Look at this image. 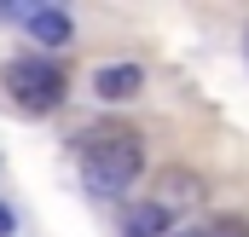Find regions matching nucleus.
<instances>
[{"instance_id": "nucleus-1", "label": "nucleus", "mask_w": 249, "mask_h": 237, "mask_svg": "<svg viewBox=\"0 0 249 237\" xmlns=\"http://www.w3.org/2000/svg\"><path fill=\"white\" fill-rule=\"evenodd\" d=\"M145 168V145L133 127H87L81 133V179L93 197H122Z\"/></svg>"}, {"instance_id": "nucleus-2", "label": "nucleus", "mask_w": 249, "mask_h": 237, "mask_svg": "<svg viewBox=\"0 0 249 237\" xmlns=\"http://www.w3.org/2000/svg\"><path fill=\"white\" fill-rule=\"evenodd\" d=\"M6 87H12V99L23 110H58L64 104V69L53 58H41V52L6 64Z\"/></svg>"}, {"instance_id": "nucleus-3", "label": "nucleus", "mask_w": 249, "mask_h": 237, "mask_svg": "<svg viewBox=\"0 0 249 237\" xmlns=\"http://www.w3.org/2000/svg\"><path fill=\"white\" fill-rule=\"evenodd\" d=\"M139 87H145V69H139V64H105V69L93 75V93H99L105 104H127V99H139Z\"/></svg>"}, {"instance_id": "nucleus-4", "label": "nucleus", "mask_w": 249, "mask_h": 237, "mask_svg": "<svg viewBox=\"0 0 249 237\" xmlns=\"http://www.w3.org/2000/svg\"><path fill=\"white\" fill-rule=\"evenodd\" d=\"M23 29L41 41V47H70V35H75V23L64 17L58 6H29V17H23Z\"/></svg>"}, {"instance_id": "nucleus-5", "label": "nucleus", "mask_w": 249, "mask_h": 237, "mask_svg": "<svg viewBox=\"0 0 249 237\" xmlns=\"http://www.w3.org/2000/svg\"><path fill=\"white\" fill-rule=\"evenodd\" d=\"M122 237H168V208H157V203H139V208H127Z\"/></svg>"}, {"instance_id": "nucleus-6", "label": "nucleus", "mask_w": 249, "mask_h": 237, "mask_svg": "<svg viewBox=\"0 0 249 237\" xmlns=\"http://www.w3.org/2000/svg\"><path fill=\"white\" fill-rule=\"evenodd\" d=\"M174 197H180V203H197V179L180 174V168H174V174H162V197H157V208H168Z\"/></svg>"}, {"instance_id": "nucleus-7", "label": "nucleus", "mask_w": 249, "mask_h": 237, "mask_svg": "<svg viewBox=\"0 0 249 237\" xmlns=\"http://www.w3.org/2000/svg\"><path fill=\"white\" fill-rule=\"evenodd\" d=\"M12 232H18V220H12V208L0 203V237H12Z\"/></svg>"}, {"instance_id": "nucleus-8", "label": "nucleus", "mask_w": 249, "mask_h": 237, "mask_svg": "<svg viewBox=\"0 0 249 237\" xmlns=\"http://www.w3.org/2000/svg\"><path fill=\"white\" fill-rule=\"evenodd\" d=\"M226 237H249V232H238V226H232V232H226Z\"/></svg>"}]
</instances>
